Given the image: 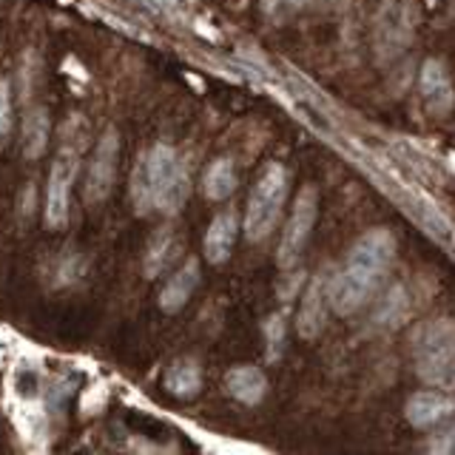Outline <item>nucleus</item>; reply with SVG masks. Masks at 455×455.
<instances>
[{
    "label": "nucleus",
    "mask_w": 455,
    "mask_h": 455,
    "mask_svg": "<svg viewBox=\"0 0 455 455\" xmlns=\"http://www.w3.org/2000/svg\"><path fill=\"white\" fill-rule=\"evenodd\" d=\"M393 259H395V239L390 231L373 228V231L362 234L353 242L345 265L333 270L331 279H327L331 310L339 313V316H353L355 310H362L376 296Z\"/></svg>",
    "instance_id": "nucleus-1"
},
{
    "label": "nucleus",
    "mask_w": 455,
    "mask_h": 455,
    "mask_svg": "<svg viewBox=\"0 0 455 455\" xmlns=\"http://www.w3.org/2000/svg\"><path fill=\"white\" fill-rule=\"evenodd\" d=\"M140 160H142V171H146L154 211H163L168 217L180 213L182 205L188 203L191 177L177 148L165 146V142H156V146L148 148V154L140 156Z\"/></svg>",
    "instance_id": "nucleus-2"
},
{
    "label": "nucleus",
    "mask_w": 455,
    "mask_h": 455,
    "mask_svg": "<svg viewBox=\"0 0 455 455\" xmlns=\"http://www.w3.org/2000/svg\"><path fill=\"white\" fill-rule=\"evenodd\" d=\"M284 199H288V171L279 163H267L262 174L256 177L245 205L242 231L251 242H262L276 231L284 211Z\"/></svg>",
    "instance_id": "nucleus-3"
},
{
    "label": "nucleus",
    "mask_w": 455,
    "mask_h": 455,
    "mask_svg": "<svg viewBox=\"0 0 455 455\" xmlns=\"http://www.w3.org/2000/svg\"><path fill=\"white\" fill-rule=\"evenodd\" d=\"M416 373L438 390H455V322L435 319L416 339Z\"/></svg>",
    "instance_id": "nucleus-4"
},
{
    "label": "nucleus",
    "mask_w": 455,
    "mask_h": 455,
    "mask_svg": "<svg viewBox=\"0 0 455 455\" xmlns=\"http://www.w3.org/2000/svg\"><path fill=\"white\" fill-rule=\"evenodd\" d=\"M416 32V0H381L376 14V54L381 63L407 52Z\"/></svg>",
    "instance_id": "nucleus-5"
},
{
    "label": "nucleus",
    "mask_w": 455,
    "mask_h": 455,
    "mask_svg": "<svg viewBox=\"0 0 455 455\" xmlns=\"http://www.w3.org/2000/svg\"><path fill=\"white\" fill-rule=\"evenodd\" d=\"M316 213H319V191L313 185H305L293 199L291 217L284 222V231L279 239L276 262L282 267H293L302 259V253L313 236V228H316Z\"/></svg>",
    "instance_id": "nucleus-6"
},
{
    "label": "nucleus",
    "mask_w": 455,
    "mask_h": 455,
    "mask_svg": "<svg viewBox=\"0 0 455 455\" xmlns=\"http://www.w3.org/2000/svg\"><path fill=\"white\" fill-rule=\"evenodd\" d=\"M80 168V156L75 148H60L52 163L49 171V182H46V225L52 231H63L68 225V196H71V185H75Z\"/></svg>",
    "instance_id": "nucleus-7"
},
{
    "label": "nucleus",
    "mask_w": 455,
    "mask_h": 455,
    "mask_svg": "<svg viewBox=\"0 0 455 455\" xmlns=\"http://www.w3.org/2000/svg\"><path fill=\"white\" fill-rule=\"evenodd\" d=\"M117 160H120V134L117 128H106L97 140V148L92 154L89 174H85V203H103L114 191V180H117Z\"/></svg>",
    "instance_id": "nucleus-8"
},
{
    "label": "nucleus",
    "mask_w": 455,
    "mask_h": 455,
    "mask_svg": "<svg viewBox=\"0 0 455 455\" xmlns=\"http://www.w3.org/2000/svg\"><path fill=\"white\" fill-rule=\"evenodd\" d=\"M327 279L331 270L322 267L316 276L307 282V288L302 293V302L296 310V333L302 339H316L327 327V313H331V299H327Z\"/></svg>",
    "instance_id": "nucleus-9"
},
{
    "label": "nucleus",
    "mask_w": 455,
    "mask_h": 455,
    "mask_svg": "<svg viewBox=\"0 0 455 455\" xmlns=\"http://www.w3.org/2000/svg\"><path fill=\"white\" fill-rule=\"evenodd\" d=\"M419 92H421V100H424L427 111L435 114V117H444V114L452 111L455 89H452V80H450L447 66L441 63L438 57H430V60H424L421 75H419Z\"/></svg>",
    "instance_id": "nucleus-10"
},
{
    "label": "nucleus",
    "mask_w": 455,
    "mask_h": 455,
    "mask_svg": "<svg viewBox=\"0 0 455 455\" xmlns=\"http://www.w3.org/2000/svg\"><path fill=\"white\" fill-rule=\"evenodd\" d=\"M452 412H455V398L444 390H419L404 404V419L416 430H430V427L447 421Z\"/></svg>",
    "instance_id": "nucleus-11"
},
{
    "label": "nucleus",
    "mask_w": 455,
    "mask_h": 455,
    "mask_svg": "<svg viewBox=\"0 0 455 455\" xmlns=\"http://www.w3.org/2000/svg\"><path fill=\"white\" fill-rule=\"evenodd\" d=\"M236 236H239V220L234 211H222L217 217L211 220L208 231H205V259L211 265H222L228 262V256H231L234 245H236Z\"/></svg>",
    "instance_id": "nucleus-12"
},
{
    "label": "nucleus",
    "mask_w": 455,
    "mask_h": 455,
    "mask_svg": "<svg viewBox=\"0 0 455 455\" xmlns=\"http://www.w3.org/2000/svg\"><path fill=\"white\" fill-rule=\"evenodd\" d=\"M225 390L242 404H259L267 393V379L259 367L253 364H236L225 373Z\"/></svg>",
    "instance_id": "nucleus-13"
},
{
    "label": "nucleus",
    "mask_w": 455,
    "mask_h": 455,
    "mask_svg": "<svg viewBox=\"0 0 455 455\" xmlns=\"http://www.w3.org/2000/svg\"><path fill=\"white\" fill-rule=\"evenodd\" d=\"M196 284H199V262L188 259L180 270H174V274L168 276L165 288L160 291V307L165 313H180L194 296Z\"/></svg>",
    "instance_id": "nucleus-14"
},
{
    "label": "nucleus",
    "mask_w": 455,
    "mask_h": 455,
    "mask_svg": "<svg viewBox=\"0 0 455 455\" xmlns=\"http://www.w3.org/2000/svg\"><path fill=\"white\" fill-rule=\"evenodd\" d=\"M165 390L177 398H194L199 390H203V367H199L196 359H174L165 370Z\"/></svg>",
    "instance_id": "nucleus-15"
},
{
    "label": "nucleus",
    "mask_w": 455,
    "mask_h": 455,
    "mask_svg": "<svg viewBox=\"0 0 455 455\" xmlns=\"http://www.w3.org/2000/svg\"><path fill=\"white\" fill-rule=\"evenodd\" d=\"M177 253H180V239H177V234L168 231V228L156 231L154 239L148 242L146 256H142V270H146V276L148 279H156L171 262L177 259Z\"/></svg>",
    "instance_id": "nucleus-16"
},
{
    "label": "nucleus",
    "mask_w": 455,
    "mask_h": 455,
    "mask_svg": "<svg viewBox=\"0 0 455 455\" xmlns=\"http://www.w3.org/2000/svg\"><path fill=\"white\" fill-rule=\"evenodd\" d=\"M49 148V114L43 106H35L23 117V154L28 160H40Z\"/></svg>",
    "instance_id": "nucleus-17"
},
{
    "label": "nucleus",
    "mask_w": 455,
    "mask_h": 455,
    "mask_svg": "<svg viewBox=\"0 0 455 455\" xmlns=\"http://www.w3.org/2000/svg\"><path fill=\"white\" fill-rule=\"evenodd\" d=\"M203 191L213 203H222V199H228L236 191V168L228 156H220V160H213L208 165L203 177Z\"/></svg>",
    "instance_id": "nucleus-18"
},
{
    "label": "nucleus",
    "mask_w": 455,
    "mask_h": 455,
    "mask_svg": "<svg viewBox=\"0 0 455 455\" xmlns=\"http://www.w3.org/2000/svg\"><path fill=\"white\" fill-rule=\"evenodd\" d=\"M407 319V291L402 284H395V288L387 291V296L379 302V310L373 313V324L379 331H393Z\"/></svg>",
    "instance_id": "nucleus-19"
},
{
    "label": "nucleus",
    "mask_w": 455,
    "mask_h": 455,
    "mask_svg": "<svg viewBox=\"0 0 455 455\" xmlns=\"http://www.w3.org/2000/svg\"><path fill=\"white\" fill-rule=\"evenodd\" d=\"M339 0H262V12L270 20H291L296 14L305 12H319V9H331Z\"/></svg>",
    "instance_id": "nucleus-20"
},
{
    "label": "nucleus",
    "mask_w": 455,
    "mask_h": 455,
    "mask_svg": "<svg viewBox=\"0 0 455 455\" xmlns=\"http://www.w3.org/2000/svg\"><path fill=\"white\" fill-rule=\"evenodd\" d=\"M128 194H132V205L137 213H148L154 211L151 205V194H148V182H146V171H142V160L134 165L132 171V188H128Z\"/></svg>",
    "instance_id": "nucleus-21"
},
{
    "label": "nucleus",
    "mask_w": 455,
    "mask_h": 455,
    "mask_svg": "<svg viewBox=\"0 0 455 455\" xmlns=\"http://www.w3.org/2000/svg\"><path fill=\"white\" fill-rule=\"evenodd\" d=\"M12 114H14V106H12V85L6 77H0V148L9 142V134H12Z\"/></svg>",
    "instance_id": "nucleus-22"
},
{
    "label": "nucleus",
    "mask_w": 455,
    "mask_h": 455,
    "mask_svg": "<svg viewBox=\"0 0 455 455\" xmlns=\"http://www.w3.org/2000/svg\"><path fill=\"white\" fill-rule=\"evenodd\" d=\"M262 331H265V341H267V359L276 362L282 347H284V322H282L279 313H276V316H270L262 324Z\"/></svg>",
    "instance_id": "nucleus-23"
},
{
    "label": "nucleus",
    "mask_w": 455,
    "mask_h": 455,
    "mask_svg": "<svg viewBox=\"0 0 455 455\" xmlns=\"http://www.w3.org/2000/svg\"><path fill=\"white\" fill-rule=\"evenodd\" d=\"M430 450L433 452H455V427H452V430H447V433H441V438L433 441Z\"/></svg>",
    "instance_id": "nucleus-24"
}]
</instances>
